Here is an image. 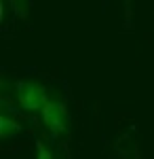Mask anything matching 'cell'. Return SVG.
<instances>
[{
  "label": "cell",
  "instance_id": "6da1fadb",
  "mask_svg": "<svg viewBox=\"0 0 154 159\" xmlns=\"http://www.w3.org/2000/svg\"><path fill=\"white\" fill-rule=\"evenodd\" d=\"M17 100L25 112H42V108L49 102V96L42 85L32 81H21L17 83Z\"/></svg>",
  "mask_w": 154,
  "mask_h": 159
},
{
  "label": "cell",
  "instance_id": "7a4b0ae2",
  "mask_svg": "<svg viewBox=\"0 0 154 159\" xmlns=\"http://www.w3.org/2000/svg\"><path fill=\"white\" fill-rule=\"evenodd\" d=\"M40 117H42V121H45V125H47V129L53 136H59L61 132L68 129V110H66V106H63L61 102H53V100H49L47 106H45L42 112H40Z\"/></svg>",
  "mask_w": 154,
  "mask_h": 159
},
{
  "label": "cell",
  "instance_id": "3957f363",
  "mask_svg": "<svg viewBox=\"0 0 154 159\" xmlns=\"http://www.w3.org/2000/svg\"><path fill=\"white\" fill-rule=\"evenodd\" d=\"M21 132V123L17 119H13L9 112L2 110V117H0V136L2 138H13Z\"/></svg>",
  "mask_w": 154,
  "mask_h": 159
},
{
  "label": "cell",
  "instance_id": "277c9868",
  "mask_svg": "<svg viewBox=\"0 0 154 159\" xmlns=\"http://www.w3.org/2000/svg\"><path fill=\"white\" fill-rule=\"evenodd\" d=\"M36 159H53V153L42 142H38V147H36Z\"/></svg>",
  "mask_w": 154,
  "mask_h": 159
}]
</instances>
